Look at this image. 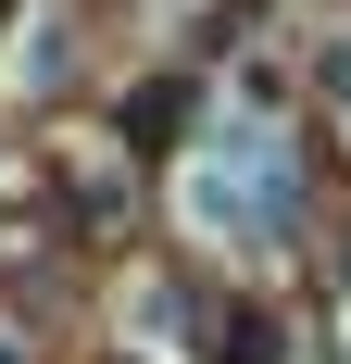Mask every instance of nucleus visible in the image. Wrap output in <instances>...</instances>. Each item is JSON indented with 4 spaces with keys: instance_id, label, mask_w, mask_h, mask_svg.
Returning <instances> with one entry per match:
<instances>
[{
    "instance_id": "obj_1",
    "label": "nucleus",
    "mask_w": 351,
    "mask_h": 364,
    "mask_svg": "<svg viewBox=\"0 0 351 364\" xmlns=\"http://www.w3.org/2000/svg\"><path fill=\"white\" fill-rule=\"evenodd\" d=\"M188 214H201L213 239H276V226L301 214L288 139H276V126H213V139L188 151Z\"/></svg>"
},
{
    "instance_id": "obj_3",
    "label": "nucleus",
    "mask_w": 351,
    "mask_h": 364,
    "mask_svg": "<svg viewBox=\"0 0 351 364\" xmlns=\"http://www.w3.org/2000/svg\"><path fill=\"white\" fill-rule=\"evenodd\" d=\"M126 126H139V139H176V126H188V101H176V88H139V101H126Z\"/></svg>"
},
{
    "instance_id": "obj_4",
    "label": "nucleus",
    "mask_w": 351,
    "mask_h": 364,
    "mask_svg": "<svg viewBox=\"0 0 351 364\" xmlns=\"http://www.w3.org/2000/svg\"><path fill=\"white\" fill-rule=\"evenodd\" d=\"M126 364H139V352H126Z\"/></svg>"
},
{
    "instance_id": "obj_2",
    "label": "nucleus",
    "mask_w": 351,
    "mask_h": 364,
    "mask_svg": "<svg viewBox=\"0 0 351 364\" xmlns=\"http://www.w3.org/2000/svg\"><path fill=\"white\" fill-rule=\"evenodd\" d=\"M226 364H276V314H226Z\"/></svg>"
}]
</instances>
